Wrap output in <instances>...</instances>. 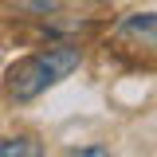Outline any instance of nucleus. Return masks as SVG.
I'll list each match as a JSON object with an SVG mask.
<instances>
[{"mask_svg":"<svg viewBox=\"0 0 157 157\" xmlns=\"http://www.w3.org/2000/svg\"><path fill=\"white\" fill-rule=\"evenodd\" d=\"M78 59H82V51H78L75 43H55L47 51H36V55H28V59H20V63L8 67L4 90H8V98H16V102H32L47 86H55L59 78H67L78 67Z\"/></svg>","mask_w":157,"mask_h":157,"instance_id":"f257e3e1","label":"nucleus"},{"mask_svg":"<svg viewBox=\"0 0 157 157\" xmlns=\"http://www.w3.org/2000/svg\"><path fill=\"white\" fill-rule=\"evenodd\" d=\"M71 157H110L106 149H98V145H90V149H75Z\"/></svg>","mask_w":157,"mask_h":157,"instance_id":"39448f33","label":"nucleus"},{"mask_svg":"<svg viewBox=\"0 0 157 157\" xmlns=\"http://www.w3.org/2000/svg\"><path fill=\"white\" fill-rule=\"evenodd\" d=\"M0 157H43L36 137H0Z\"/></svg>","mask_w":157,"mask_h":157,"instance_id":"7ed1b4c3","label":"nucleus"},{"mask_svg":"<svg viewBox=\"0 0 157 157\" xmlns=\"http://www.w3.org/2000/svg\"><path fill=\"white\" fill-rule=\"evenodd\" d=\"M118 36L126 39H141V43H149L157 47V12H141V16H126L118 24Z\"/></svg>","mask_w":157,"mask_h":157,"instance_id":"f03ea898","label":"nucleus"},{"mask_svg":"<svg viewBox=\"0 0 157 157\" xmlns=\"http://www.w3.org/2000/svg\"><path fill=\"white\" fill-rule=\"evenodd\" d=\"M12 4L28 8V12H36V16H51V12L63 8V0H12Z\"/></svg>","mask_w":157,"mask_h":157,"instance_id":"20e7f679","label":"nucleus"}]
</instances>
